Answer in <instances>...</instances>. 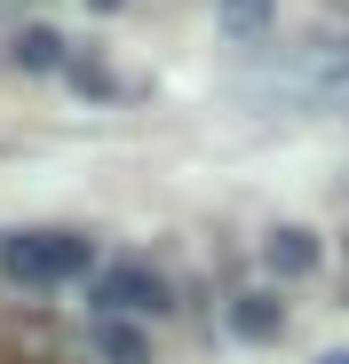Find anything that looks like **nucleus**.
<instances>
[{
    "instance_id": "nucleus-1",
    "label": "nucleus",
    "mask_w": 349,
    "mask_h": 364,
    "mask_svg": "<svg viewBox=\"0 0 349 364\" xmlns=\"http://www.w3.org/2000/svg\"><path fill=\"white\" fill-rule=\"evenodd\" d=\"M0 269H9L16 285H64V277H95V237L80 230H16L0 237Z\"/></svg>"
},
{
    "instance_id": "nucleus-2",
    "label": "nucleus",
    "mask_w": 349,
    "mask_h": 364,
    "mask_svg": "<svg viewBox=\"0 0 349 364\" xmlns=\"http://www.w3.org/2000/svg\"><path fill=\"white\" fill-rule=\"evenodd\" d=\"M278 95L302 111H349V48H310L302 64L278 72Z\"/></svg>"
},
{
    "instance_id": "nucleus-3",
    "label": "nucleus",
    "mask_w": 349,
    "mask_h": 364,
    "mask_svg": "<svg viewBox=\"0 0 349 364\" xmlns=\"http://www.w3.org/2000/svg\"><path fill=\"white\" fill-rule=\"evenodd\" d=\"M88 301H95V317H159L167 309V285L143 262H103L88 277Z\"/></svg>"
},
{
    "instance_id": "nucleus-4",
    "label": "nucleus",
    "mask_w": 349,
    "mask_h": 364,
    "mask_svg": "<svg viewBox=\"0 0 349 364\" xmlns=\"http://www.w3.org/2000/svg\"><path fill=\"white\" fill-rule=\"evenodd\" d=\"M262 262H270V277H310V269L325 262V246H318V230L286 222V230H270V237H262Z\"/></svg>"
},
{
    "instance_id": "nucleus-5",
    "label": "nucleus",
    "mask_w": 349,
    "mask_h": 364,
    "mask_svg": "<svg viewBox=\"0 0 349 364\" xmlns=\"http://www.w3.org/2000/svg\"><path fill=\"white\" fill-rule=\"evenodd\" d=\"M230 333H239V341H278V333H286V301H278L270 285L230 293Z\"/></svg>"
},
{
    "instance_id": "nucleus-6",
    "label": "nucleus",
    "mask_w": 349,
    "mask_h": 364,
    "mask_svg": "<svg viewBox=\"0 0 349 364\" xmlns=\"http://www.w3.org/2000/svg\"><path fill=\"white\" fill-rule=\"evenodd\" d=\"M214 16H222V32L239 40V48H262V40L278 32V0H222Z\"/></svg>"
},
{
    "instance_id": "nucleus-7",
    "label": "nucleus",
    "mask_w": 349,
    "mask_h": 364,
    "mask_svg": "<svg viewBox=\"0 0 349 364\" xmlns=\"http://www.w3.org/2000/svg\"><path fill=\"white\" fill-rule=\"evenodd\" d=\"M95 356H103V364H151V341H143L127 317H95Z\"/></svg>"
},
{
    "instance_id": "nucleus-8",
    "label": "nucleus",
    "mask_w": 349,
    "mask_h": 364,
    "mask_svg": "<svg viewBox=\"0 0 349 364\" xmlns=\"http://www.w3.org/2000/svg\"><path fill=\"white\" fill-rule=\"evenodd\" d=\"M9 55H16V72H56V64H72V55H64V40H56L48 24H24V32L9 40Z\"/></svg>"
},
{
    "instance_id": "nucleus-9",
    "label": "nucleus",
    "mask_w": 349,
    "mask_h": 364,
    "mask_svg": "<svg viewBox=\"0 0 349 364\" xmlns=\"http://www.w3.org/2000/svg\"><path fill=\"white\" fill-rule=\"evenodd\" d=\"M64 72H72V87H80V95H111V72L95 64V55H72Z\"/></svg>"
},
{
    "instance_id": "nucleus-10",
    "label": "nucleus",
    "mask_w": 349,
    "mask_h": 364,
    "mask_svg": "<svg viewBox=\"0 0 349 364\" xmlns=\"http://www.w3.org/2000/svg\"><path fill=\"white\" fill-rule=\"evenodd\" d=\"M318 364H349V348H325V356H318Z\"/></svg>"
},
{
    "instance_id": "nucleus-11",
    "label": "nucleus",
    "mask_w": 349,
    "mask_h": 364,
    "mask_svg": "<svg viewBox=\"0 0 349 364\" xmlns=\"http://www.w3.org/2000/svg\"><path fill=\"white\" fill-rule=\"evenodd\" d=\"M88 9H120V0H88Z\"/></svg>"
}]
</instances>
